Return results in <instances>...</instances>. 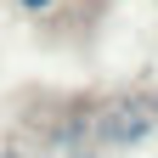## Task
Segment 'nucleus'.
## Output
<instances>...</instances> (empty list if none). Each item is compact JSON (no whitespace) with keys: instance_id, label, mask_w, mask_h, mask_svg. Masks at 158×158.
<instances>
[{"instance_id":"nucleus-1","label":"nucleus","mask_w":158,"mask_h":158,"mask_svg":"<svg viewBox=\"0 0 158 158\" xmlns=\"http://www.w3.org/2000/svg\"><path fill=\"white\" fill-rule=\"evenodd\" d=\"M152 124H158V118H152V102H141V107H118V113L102 118V141H107V147H135Z\"/></svg>"},{"instance_id":"nucleus-2","label":"nucleus","mask_w":158,"mask_h":158,"mask_svg":"<svg viewBox=\"0 0 158 158\" xmlns=\"http://www.w3.org/2000/svg\"><path fill=\"white\" fill-rule=\"evenodd\" d=\"M17 6H23V11H28V17H45V11H51V6H56V0H17Z\"/></svg>"}]
</instances>
